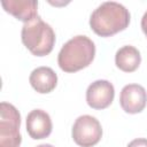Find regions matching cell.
<instances>
[{
  "instance_id": "cell-1",
  "label": "cell",
  "mask_w": 147,
  "mask_h": 147,
  "mask_svg": "<svg viewBox=\"0 0 147 147\" xmlns=\"http://www.w3.org/2000/svg\"><path fill=\"white\" fill-rule=\"evenodd\" d=\"M130 23V13L121 3L107 1L101 3L91 15L90 26L101 37H109L123 31Z\"/></svg>"
},
{
  "instance_id": "cell-2",
  "label": "cell",
  "mask_w": 147,
  "mask_h": 147,
  "mask_svg": "<svg viewBox=\"0 0 147 147\" xmlns=\"http://www.w3.org/2000/svg\"><path fill=\"white\" fill-rule=\"evenodd\" d=\"M94 42L86 36H76L68 40L61 48L57 63L65 72H76L86 68L94 59Z\"/></svg>"
},
{
  "instance_id": "cell-3",
  "label": "cell",
  "mask_w": 147,
  "mask_h": 147,
  "mask_svg": "<svg viewBox=\"0 0 147 147\" xmlns=\"http://www.w3.org/2000/svg\"><path fill=\"white\" fill-rule=\"evenodd\" d=\"M21 38L24 46L37 56L49 54L55 44V33L53 29L39 16L31 22L24 23Z\"/></svg>"
},
{
  "instance_id": "cell-4",
  "label": "cell",
  "mask_w": 147,
  "mask_h": 147,
  "mask_svg": "<svg viewBox=\"0 0 147 147\" xmlns=\"http://www.w3.org/2000/svg\"><path fill=\"white\" fill-rule=\"evenodd\" d=\"M0 147H20L21 145V116L18 110L10 103L0 105Z\"/></svg>"
},
{
  "instance_id": "cell-5",
  "label": "cell",
  "mask_w": 147,
  "mask_h": 147,
  "mask_svg": "<svg viewBox=\"0 0 147 147\" xmlns=\"http://www.w3.org/2000/svg\"><path fill=\"white\" fill-rule=\"evenodd\" d=\"M102 137L100 122L90 115L79 116L72 126L74 141L80 147H92L96 145Z\"/></svg>"
},
{
  "instance_id": "cell-6",
  "label": "cell",
  "mask_w": 147,
  "mask_h": 147,
  "mask_svg": "<svg viewBox=\"0 0 147 147\" xmlns=\"http://www.w3.org/2000/svg\"><path fill=\"white\" fill-rule=\"evenodd\" d=\"M115 96V90L108 80H95L86 91L87 105L93 109H105L110 106Z\"/></svg>"
},
{
  "instance_id": "cell-7",
  "label": "cell",
  "mask_w": 147,
  "mask_h": 147,
  "mask_svg": "<svg viewBox=\"0 0 147 147\" xmlns=\"http://www.w3.org/2000/svg\"><path fill=\"white\" fill-rule=\"evenodd\" d=\"M119 103L125 113L138 114L142 111L147 103L146 90L138 84L125 85L121 91Z\"/></svg>"
},
{
  "instance_id": "cell-8",
  "label": "cell",
  "mask_w": 147,
  "mask_h": 147,
  "mask_svg": "<svg viewBox=\"0 0 147 147\" xmlns=\"http://www.w3.org/2000/svg\"><path fill=\"white\" fill-rule=\"evenodd\" d=\"M26 131L32 139H44L52 132V121L49 115L41 110L34 109L26 116Z\"/></svg>"
},
{
  "instance_id": "cell-9",
  "label": "cell",
  "mask_w": 147,
  "mask_h": 147,
  "mask_svg": "<svg viewBox=\"0 0 147 147\" xmlns=\"http://www.w3.org/2000/svg\"><path fill=\"white\" fill-rule=\"evenodd\" d=\"M3 9L16 17L17 20L28 23L33 21L38 17L37 15V8L38 2L37 1H28V0H7L1 2Z\"/></svg>"
},
{
  "instance_id": "cell-10",
  "label": "cell",
  "mask_w": 147,
  "mask_h": 147,
  "mask_svg": "<svg viewBox=\"0 0 147 147\" xmlns=\"http://www.w3.org/2000/svg\"><path fill=\"white\" fill-rule=\"evenodd\" d=\"M30 84L38 93H49L57 84V76L49 67H39L30 75Z\"/></svg>"
},
{
  "instance_id": "cell-11",
  "label": "cell",
  "mask_w": 147,
  "mask_h": 147,
  "mask_svg": "<svg viewBox=\"0 0 147 147\" xmlns=\"http://www.w3.org/2000/svg\"><path fill=\"white\" fill-rule=\"evenodd\" d=\"M141 62V56L139 51L130 45L123 46L116 52L115 63L118 69L125 72H132L138 69Z\"/></svg>"
},
{
  "instance_id": "cell-12",
  "label": "cell",
  "mask_w": 147,
  "mask_h": 147,
  "mask_svg": "<svg viewBox=\"0 0 147 147\" xmlns=\"http://www.w3.org/2000/svg\"><path fill=\"white\" fill-rule=\"evenodd\" d=\"M127 147H147V139L145 138L134 139L127 145Z\"/></svg>"
},
{
  "instance_id": "cell-13",
  "label": "cell",
  "mask_w": 147,
  "mask_h": 147,
  "mask_svg": "<svg viewBox=\"0 0 147 147\" xmlns=\"http://www.w3.org/2000/svg\"><path fill=\"white\" fill-rule=\"evenodd\" d=\"M141 29H142L144 33H145L146 37H147V11L144 14V16H142V18H141Z\"/></svg>"
},
{
  "instance_id": "cell-14",
  "label": "cell",
  "mask_w": 147,
  "mask_h": 147,
  "mask_svg": "<svg viewBox=\"0 0 147 147\" xmlns=\"http://www.w3.org/2000/svg\"><path fill=\"white\" fill-rule=\"evenodd\" d=\"M37 147H53V146L49 145V144H42V145H39V146H37Z\"/></svg>"
}]
</instances>
